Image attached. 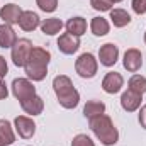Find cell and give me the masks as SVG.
Wrapping results in <instances>:
<instances>
[{"instance_id": "8fae6325", "label": "cell", "mask_w": 146, "mask_h": 146, "mask_svg": "<svg viewBox=\"0 0 146 146\" xmlns=\"http://www.w3.org/2000/svg\"><path fill=\"white\" fill-rule=\"evenodd\" d=\"M122 85H124V78L117 72H109L102 80V88L107 94H117L122 88Z\"/></svg>"}, {"instance_id": "ba28073f", "label": "cell", "mask_w": 146, "mask_h": 146, "mask_svg": "<svg viewBox=\"0 0 146 146\" xmlns=\"http://www.w3.org/2000/svg\"><path fill=\"white\" fill-rule=\"evenodd\" d=\"M122 65L127 72L131 73H136L141 66H143V54L139 49L136 48H131L124 53V60H122Z\"/></svg>"}, {"instance_id": "f546056e", "label": "cell", "mask_w": 146, "mask_h": 146, "mask_svg": "<svg viewBox=\"0 0 146 146\" xmlns=\"http://www.w3.org/2000/svg\"><path fill=\"white\" fill-rule=\"evenodd\" d=\"M139 124H141V127H145L146 129V106H143L141 107V110H139Z\"/></svg>"}, {"instance_id": "f1b7e54d", "label": "cell", "mask_w": 146, "mask_h": 146, "mask_svg": "<svg viewBox=\"0 0 146 146\" xmlns=\"http://www.w3.org/2000/svg\"><path fill=\"white\" fill-rule=\"evenodd\" d=\"M7 95H9V90H7V85H5V82H3V78H0V100H2V99H7Z\"/></svg>"}, {"instance_id": "d4e9b609", "label": "cell", "mask_w": 146, "mask_h": 146, "mask_svg": "<svg viewBox=\"0 0 146 146\" xmlns=\"http://www.w3.org/2000/svg\"><path fill=\"white\" fill-rule=\"evenodd\" d=\"M90 5L95 9V10H100V12H107L112 10V2L110 0H90Z\"/></svg>"}, {"instance_id": "44dd1931", "label": "cell", "mask_w": 146, "mask_h": 146, "mask_svg": "<svg viewBox=\"0 0 146 146\" xmlns=\"http://www.w3.org/2000/svg\"><path fill=\"white\" fill-rule=\"evenodd\" d=\"M90 29H92L94 36L100 37V36H106L109 33L110 26H109V22H107V19H104V17H94L92 22H90Z\"/></svg>"}, {"instance_id": "9c48e42d", "label": "cell", "mask_w": 146, "mask_h": 146, "mask_svg": "<svg viewBox=\"0 0 146 146\" xmlns=\"http://www.w3.org/2000/svg\"><path fill=\"white\" fill-rule=\"evenodd\" d=\"M117 58H119V48L112 42H107L104 44L100 49H99V60H100V65L104 66H114L117 63Z\"/></svg>"}, {"instance_id": "277c9868", "label": "cell", "mask_w": 146, "mask_h": 146, "mask_svg": "<svg viewBox=\"0 0 146 146\" xmlns=\"http://www.w3.org/2000/svg\"><path fill=\"white\" fill-rule=\"evenodd\" d=\"M75 70L82 78H92V76L97 75L99 63H97V60L92 53H83V54L78 56V60L75 63Z\"/></svg>"}, {"instance_id": "603a6c76", "label": "cell", "mask_w": 146, "mask_h": 146, "mask_svg": "<svg viewBox=\"0 0 146 146\" xmlns=\"http://www.w3.org/2000/svg\"><path fill=\"white\" fill-rule=\"evenodd\" d=\"M129 90H133V92H138V94H145L146 92V78L143 75H133L131 78H129Z\"/></svg>"}, {"instance_id": "9a60e30c", "label": "cell", "mask_w": 146, "mask_h": 146, "mask_svg": "<svg viewBox=\"0 0 146 146\" xmlns=\"http://www.w3.org/2000/svg\"><path fill=\"white\" fill-rule=\"evenodd\" d=\"M21 107L29 115H39L44 109V102H42V99L39 95H33V97L26 99L24 102H21Z\"/></svg>"}, {"instance_id": "8992f818", "label": "cell", "mask_w": 146, "mask_h": 146, "mask_svg": "<svg viewBox=\"0 0 146 146\" xmlns=\"http://www.w3.org/2000/svg\"><path fill=\"white\" fill-rule=\"evenodd\" d=\"M12 94L19 102H24L26 99L36 95V88L33 82H29L27 78H15L12 82Z\"/></svg>"}, {"instance_id": "5bb4252c", "label": "cell", "mask_w": 146, "mask_h": 146, "mask_svg": "<svg viewBox=\"0 0 146 146\" xmlns=\"http://www.w3.org/2000/svg\"><path fill=\"white\" fill-rule=\"evenodd\" d=\"M121 106H122V109L127 110V112H134L141 106V94L133 92V90L127 88L122 94V97H121Z\"/></svg>"}, {"instance_id": "4dcf8cb0", "label": "cell", "mask_w": 146, "mask_h": 146, "mask_svg": "<svg viewBox=\"0 0 146 146\" xmlns=\"http://www.w3.org/2000/svg\"><path fill=\"white\" fill-rule=\"evenodd\" d=\"M112 3H119V2H122V0H110Z\"/></svg>"}, {"instance_id": "ac0fdd59", "label": "cell", "mask_w": 146, "mask_h": 146, "mask_svg": "<svg viewBox=\"0 0 146 146\" xmlns=\"http://www.w3.org/2000/svg\"><path fill=\"white\" fill-rule=\"evenodd\" d=\"M63 29V22L56 17H51V19H44L41 22V31L48 36H56L60 34V31Z\"/></svg>"}, {"instance_id": "ffe728a7", "label": "cell", "mask_w": 146, "mask_h": 146, "mask_svg": "<svg viewBox=\"0 0 146 146\" xmlns=\"http://www.w3.org/2000/svg\"><path fill=\"white\" fill-rule=\"evenodd\" d=\"M110 21L115 27H124L131 22V15L124 9H112L110 10Z\"/></svg>"}, {"instance_id": "4316f807", "label": "cell", "mask_w": 146, "mask_h": 146, "mask_svg": "<svg viewBox=\"0 0 146 146\" xmlns=\"http://www.w3.org/2000/svg\"><path fill=\"white\" fill-rule=\"evenodd\" d=\"M133 10L138 15L146 14V0H133Z\"/></svg>"}, {"instance_id": "e0dca14e", "label": "cell", "mask_w": 146, "mask_h": 146, "mask_svg": "<svg viewBox=\"0 0 146 146\" xmlns=\"http://www.w3.org/2000/svg\"><path fill=\"white\" fill-rule=\"evenodd\" d=\"M65 26H66V33H70L76 37L83 36L87 31V21L83 17H72Z\"/></svg>"}, {"instance_id": "5b68a950", "label": "cell", "mask_w": 146, "mask_h": 146, "mask_svg": "<svg viewBox=\"0 0 146 146\" xmlns=\"http://www.w3.org/2000/svg\"><path fill=\"white\" fill-rule=\"evenodd\" d=\"M10 51H12L10 54H12L14 65L15 66H24L27 58H29V54H31V51H33V42L29 39H26V37L17 39L15 44L10 48Z\"/></svg>"}, {"instance_id": "d6a6232c", "label": "cell", "mask_w": 146, "mask_h": 146, "mask_svg": "<svg viewBox=\"0 0 146 146\" xmlns=\"http://www.w3.org/2000/svg\"><path fill=\"white\" fill-rule=\"evenodd\" d=\"M145 42H146V33H145Z\"/></svg>"}, {"instance_id": "d6986e66", "label": "cell", "mask_w": 146, "mask_h": 146, "mask_svg": "<svg viewBox=\"0 0 146 146\" xmlns=\"http://www.w3.org/2000/svg\"><path fill=\"white\" fill-rule=\"evenodd\" d=\"M106 110V104L100 102V100H88L83 107V115L87 119H92V117H97L100 114H104Z\"/></svg>"}, {"instance_id": "7402d4cb", "label": "cell", "mask_w": 146, "mask_h": 146, "mask_svg": "<svg viewBox=\"0 0 146 146\" xmlns=\"http://www.w3.org/2000/svg\"><path fill=\"white\" fill-rule=\"evenodd\" d=\"M0 139L5 143V145H12L15 141V134L12 131V126L9 121L5 119H0Z\"/></svg>"}, {"instance_id": "7c38bea8", "label": "cell", "mask_w": 146, "mask_h": 146, "mask_svg": "<svg viewBox=\"0 0 146 146\" xmlns=\"http://www.w3.org/2000/svg\"><path fill=\"white\" fill-rule=\"evenodd\" d=\"M19 27L22 31H34L37 26H41V21H39V15L33 10H22L21 17H19Z\"/></svg>"}, {"instance_id": "1f68e13d", "label": "cell", "mask_w": 146, "mask_h": 146, "mask_svg": "<svg viewBox=\"0 0 146 146\" xmlns=\"http://www.w3.org/2000/svg\"><path fill=\"white\" fill-rule=\"evenodd\" d=\"M0 146H5V143H3V141H2V139H0Z\"/></svg>"}, {"instance_id": "30bf717a", "label": "cell", "mask_w": 146, "mask_h": 146, "mask_svg": "<svg viewBox=\"0 0 146 146\" xmlns=\"http://www.w3.org/2000/svg\"><path fill=\"white\" fill-rule=\"evenodd\" d=\"M58 48L63 54H73L80 48V37L73 36L70 33H65L58 37Z\"/></svg>"}, {"instance_id": "4fadbf2b", "label": "cell", "mask_w": 146, "mask_h": 146, "mask_svg": "<svg viewBox=\"0 0 146 146\" xmlns=\"http://www.w3.org/2000/svg\"><path fill=\"white\" fill-rule=\"evenodd\" d=\"M21 14H22L21 7H19V5H15V3H7V5H3V7L0 9V17H2V19H3V22H5V24H9V26L17 24V22H19Z\"/></svg>"}, {"instance_id": "83f0119b", "label": "cell", "mask_w": 146, "mask_h": 146, "mask_svg": "<svg viewBox=\"0 0 146 146\" xmlns=\"http://www.w3.org/2000/svg\"><path fill=\"white\" fill-rule=\"evenodd\" d=\"M7 70H9V66H7V61H5V58L0 54V78H3V76L7 75Z\"/></svg>"}, {"instance_id": "cb8c5ba5", "label": "cell", "mask_w": 146, "mask_h": 146, "mask_svg": "<svg viewBox=\"0 0 146 146\" xmlns=\"http://www.w3.org/2000/svg\"><path fill=\"white\" fill-rule=\"evenodd\" d=\"M36 3L42 12H54L58 7V0H36Z\"/></svg>"}, {"instance_id": "7a4b0ae2", "label": "cell", "mask_w": 146, "mask_h": 146, "mask_svg": "<svg viewBox=\"0 0 146 146\" xmlns=\"http://www.w3.org/2000/svg\"><path fill=\"white\" fill-rule=\"evenodd\" d=\"M53 88H54V94L58 97V102L61 107L65 109H75L80 102V94L78 90L73 87L70 76L66 75H58L54 76L53 80Z\"/></svg>"}, {"instance_id": "3957f363", "label": "cell", "mask_w": 146, "mask_h": 146, "mask_svg": "<svg viewBox=\"0 0 146 146\" xmlns=\"http://www.w3.org/2000/svg\"><path fill=\"white\" fill-rule=\"evenodd\" d=\"M90 121V129L97 136V139L104 146H112L119 141V131L115 129L112 119L106 114H100L97 117L88 119Z\"/></svg>"}, {"instance_id": "52a82bcc", "label": "cell", "mask_w": 146, "mask_h": 146, "mask_svg": "<svg viewBox=\"0 0 146 146\" xmlns=\"http://www.w3.org/2000/svg\"><path fill=\"white\" fill-rule=\"evenodd\" d=\"M14 124H15L17 134H19L21 138H24V139L33 138L34 133H36V124H34V121H33L31 117H27V115H17L15 121H14Z\"/></svg>"}, {"instance_id": "2e32d148", "label": "cell", "mask_w": 146, "mask_h": 146, "mask_svg": "<svg viewBox=\"0 0 146 146\" xmlns=\"http://www.w3.org/2000/svg\"><path fill=\"white\" fill-rule=\"evenodd\" d=\"M17 41V34L9 24H0V48H12Z\"/></svg>"}, {"instance_id": "484cf974", "label": "cell", "mask_w": 146, "mask_h": 146, "mask_svg": "<svg viewBox=\"0 0 146 146\" xmlns=\"http://www.w3.org/2000/svg\"><path fill=\"white\" fill-rule=\"evenodd\" d=\"M72 146H95L87 134H76L72 141Z\"/></svg>"}, {"instance_id": "6da1fadb", "label": "cell", "mask_w": 146, "mask_h": 146, "mask_svg": "<svg viewBox=\"0 0 146 146\" xmlns=\"http://www.w3.org/2000/svg\"><path fill=\"white\" fill-rule=\"evenodd\" d=\"M49 60H51V53L44 48H33L26 65H24V70L26 75L33 80V82H41L46 78L48 75V65H49Z\"/></svg>"}]
</instances>
